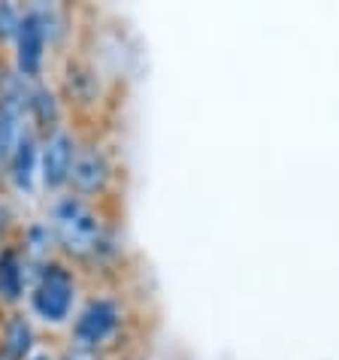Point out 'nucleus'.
I'll return each mask as SVG.
<instances>
[{
    "label": "nucleus",
    "mask_w": 339,
    "mask_h": 360,
    "mask_svg": "<svg viewBox=\"0 0 339 360\" xmlns=\"http://www.w3.org/2000/svg\"><path fill=\"white\" fill-rule=\"evenodd\" d=\"M0 352L9 354L13 360H27L34 352V327L25 315H13L4 327V345Z\"/></svg>",
    "instance_id": "nucleus-10"
},
{
    "label": "nucleus",
    "mask_w": 339,
    "mask_h": 360,
    "mask_svg": "<svg viewBox=\"0 0 339 360\" xmlns=\"http://www.w3.org/2000/svg\"><path fill=\"white\" fill-rule=\"evenodd\" d=\"M118 324H122V309L113 300H106V297L91 300L76 321V339L82 342V348H94L106 342L118 330Z\"/></svg>",
    "instance_id": "nucleus-5"
},
{
    "label": "nucleus",
    "mask_w": 339,
    "mask_h": 360,
    "mask_svg": "<svg viewBox=\"0 0 339 360\" xmlns=\"http://www.w3.org/2000/svg\"><path fill=\"white\" fill-rule=\"evenodd\" d=\"M109 182V161L103 158V152H82L76 155V164H73V173H70V185L76 188L79 194H97L103 191Z\"/></svg>",
    "instance_id": "nucleus-8"
},
{
    "label": "nucleus",
    "mask_w": 339,
    "mask_h": 360,
    "mask_svg": "<svg viewBox=\"0 0 339 360\" xmlns=\"http://www.w3.org/2000/svg\"><path fill=\"white\" fill-rule=\"evenodd\" d=\"M0 360H13V357H9V354H4V352H0Z\"/></svg>",
    "instance_id": "nucleus-16"
},
{
    "label": "nucleus",
    "mask_w": 339,
    "mask_h": 360,
    "mask_svg": "<svg viewBox=\"0 0 339 360\" xmlns=\"http://www.w3.org/2000/svg\"><path fill=\"white\" fill-rule=\"evenodd\" d=\"M31 112H34V122L39 127H46V131H58V122H61V106H58L55 94L49 91V88H37L31 94Z\"/></svg>",
    "instance_id": "nucleus-11"
},
{
    "label": "nucleus",
    "mask_w": 339,
    "mask_h": 360,
    "mask_svg": "<svg viewBox=\"0 0 339 360\" xmlns=\"http://www.w3.org/2000/svg\"><path fill=\"white\" fill-rule=\"evenodd\" d=\"M18 25H22V13L13 4H0V39H15Z\"/></svg>",
    "instance_id": "nucleus-12"
},
{
    "label": "nucleus",
    "mask_w": 339,
    "mask_h": 360,
    "mask_svg": "<svg viewBox=\"0 0 339 360\" xmlns=\"http://www.w3.org/2000/svg\"><path fill=\"white\" fill-rule=\"evenodd\" d=\"M25 285H27V273L22 257H18L15 248H4L0 252V300H6V303L22 300Z\"/></svg>",
    "instance_id": "nucleus-9"
},
{
    "label": "nucleus",
    "mask_w": 339,
    "mask_h": 360,
    "mask_svg": "<svg viewBox=\"0 0 339 360\" xmlns=\"http://www.w3.org/2000/svg\"><path fill=\"white\" fill-rule=\"evenodd\" d=\"M64 360H101V357H97V352H91V348L79 345V348H73V352H67Z\"/></svg>",
    "instance_id": "nucleus-14"
},
{
    "label": "nucleus",
    "mask_w": 339,
    "mask_h": 360,
    "mask_svg": "<svg viewBox=\"0 0 339 360\" xmlns=\"http://www.w3.org/2000/svg\"><path fill=\"white\" fill-rule=\"evenodd\" d=\"M55 239L73 257H88L101 245V221L82 200L67 197L55 206Z\"/></svg>",
    "instance_id": "nucleus-1"
},
{
    "label": "nucleus",
    "mask_w": 339,
    "mask_h": 360,
    "mask_svg": "<svg viewBox=\"0 0 339 360\" xmlns=\"http://www.w3.org/2000/svg\"><path fill=\"white\" fill-rule=\"evenodd\" d=\"M46 39H49V27L43 22V15H39V9L25 13L22 25H18V34H15V64L25 79H34L43 70Z\"/></svg>",
    "instance_id": "nucleus-3"
},
{
    "label": "nucleus",
    "mask_w": 339,
    "mask_h": 360,
    "mask_svg": "<svg viewBox=\"0 0 339 360\" xmlns=\"http://www.w3.org/2000/svg\"><path fill=\"white\" fill-rule=\"evenodd\" d=\"M31 360H49V357H46V354H37V357H31Z\"/></svg>",
    "instance_id": "nucleus-15"
},
{
    "label": "nucleus",
    "mask_w": 339,
    "mask_h": 360,
    "mask_svg": "<svg viewBox=\"0 0 339 360\" xmlns=\"http://www.w3.org/2000/svg\"><path fill=\"white\" fill-rule=\"evenodd\" d=\"M27 94L22 91V85H13L9 91L0 97V164L9 161L13 148L22 136V118H25V109H27Z\"/></svg>",
    "instance_id": "nucleus-6"
},
{
    "label": "nucleus",
    "mask_w": 339,
    "mask_h": 360,
    "mask_svg": "<svg viewBox=\"0 0 339 360\" xmlns=\"http://www.w3.org/2000/svg\"><path fill=\"white\" fill-rule=\"evenodd\" d=\"M6 164H9V179H13V185L18 188V191H31L34 179L39 176V148H37L34 131L25 127Z\"/></svg>",
    "instance_id": "nucleus-7"
},
{
    "label": "nucleus",
    "mask_w": 339,
    "mask_h": 360,
    "mask_svg": "<svg viewBox=\"0 0 339 360\" xmlns=\"http://www.w3.org/2000/svg\"><path fill=\"white\" fill-rule=\"evenodd\" d=\"M52 230L49 227H34L31 233H27V252H31L34 257H43L49 248H52Z\"/></svg>",
    "instance_id": "nucleus-13"
},
{
    "label": "nucleus",
    "mask_w": 339,
    "mask_h": 360,
    "mask_svg": "<svg viewBox=\"0 0 339 360\" xmlns=\"http://www.w3.org/2000/svg\"><path fill=\"white\" fill-rule=\"evenodd\" d=\"M76 164V143L67 131H55L46 139V146L39 148V179H43L46 188H61L70 182V173H73Z\"/></svg>",
    "instance_id": "nucleus-4"
},
{
    "label": "nucleus",
    "mask_w": 339,
    "mask_h": 360,
    "mask_svg": "<svg viewBox=\"0 0 339 360\" xmlns=\"http://www.w3.org/2000/svg\"><path fill=\"white\" fill-rule=\"evenodd\" d=\"M73 303H76L73 276L58 264L46 266L43 273H39L37 285H34V294H31L34 312L43 318L46 324H64L70 318V312H73Z\"/></svg>",
    "instance_id": "nucleus-2"
}]
</instances>
